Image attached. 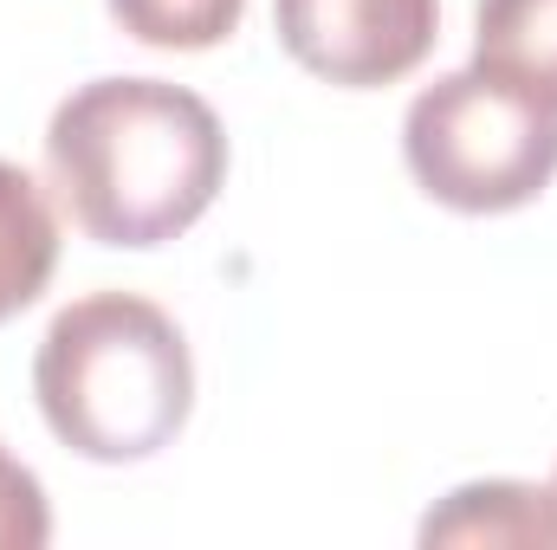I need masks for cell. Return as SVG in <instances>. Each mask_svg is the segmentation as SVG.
Masks as SVG:
<instances>
[{"instance_id": "6da1fadb", "label": "cell", "mask_w": 557, "mask_h": 550, "mask_svg": "<svg viewBox=\"0 0 557 550\" xmlns=\"http://www.w3.org/2000/svg\"><path fill=\"white\" fill-rule=\"evenodd\" d=\"M46 175L78 234L143 253L214 208L227 130L188 85L91 78L46 124Z\"/></svg>"}, {"instance_id": "7a4b0ae2", "label": "cell", "mask_w": 557, "mask_h": 550, "mask_svg": "<svg viewBox=\"0 0 557 550\" xmlns=\"http://www.w3.org/2000/svg\"><path fill=\"white\" fill-rule=\"evenodd\" d=\"M46 427L98 466L162 453L195 409V357L182 324L137 291L72 298L33 357Z\"/></svg>"}, {"instance_id": "3957f363", "label": "cell", "mask_w": 557, "mask_h": 550, "mask_svg": "<svg viewBox=\"0 0 557 550\" xmlns=\"http://www.w3.org/2000/svg\"><path fill=\"white\" fill-rule=\"evenodd\" d=\"M403 155L428 201L454 214H512L552 188L557 111L467 65L416 91L403 117Z\"/></svg>"}, {"instance_id": "277c9868", "label": "cell", "mask_w": 557, "mask_h": 550, "mask_svg": "<svg viewBox=\"0 0 557 550\" xmlns=\"http://www.w3.org/2000/svg\"><path fill=\"white\" fill-rule=\"evenodd\" d=\"M273 26L311 78L376 91L434 52L441 0H273Z\"/></svg>"}, {"instance_id": "5b68a950", "label": "cell", "mask_w": 557, "mask_h": 550, "mask_svg": "<svg viewBox=\"0 0 557 550\" xmlns=\"http://www.w3.org/2000/svg\"><path fill=\"white\" fill-rule=\"evenodd\" d=\"M421 545H557V499L519 479L460 486L421 518Z\"/></svg>"}, {"instance_id": "8992f818", "label": "cell", "mask_w": 557, "mask_h": 550, "mask_svg": "<svg viewBox=\"0 0 557 550\" xmlns=\"http://www.w3.org/2000/svg\"><path fill=\"white\" fill-rule=\"evenodd\" d=\"M473 65L557 111V0H480Z\"/></svg>"}, {"instance_id": "52a82bcc", "label": "cell", "mask_w": 557, "mask_h": 550, "mask_svg": "<svg viewBox=\"0 0 557 550\" xmlns=\"http://www.w3.org/2000/svg\"><path fill=\"white\" fill-rule=\"evenodd\" d=\"M52 266H59L52 201L20 162H0V324L20 317L52 285Z\"/></svg>"}, {"instance_id": "ba28073f", "label": "cell", "mask_w": 557, "mask_h": 550, "mask_svg": "<svg viewBox=\"0 0 557 550\" xmlns=\"http://www.w3.org/2000/svg\"><path fill=\"white\" fill-rule=\"evenodd\" d=\"M111 20L156 52H208L240 33L247 0H104Z\"/></svg>"}, {"instance_id": "9c48e42d", "label": "cell", "mask_w": 557, "mask_h": 550, "mask_svg": "<svg viewBox=\"0 0 557 550\" xmlns=\"http://www.w3.org/2000/svg\"><path fill=\"white\" fill-rule=\"evenodd\" d=\"M52 538L46 486L0 447V550H39Z\"/></svg>"}, {"instance_id": "30bf717a", "label": "cell", "mask_w": 557, "mask_h": 550, "mask_svg": "<svg viewBox=\"0 0 557 550\" xmlns=\"http://www.w3.org/2000/svg\"><path fill=\"white\" fill-rule=\"evenodd\" d=\"M552 499H557V473H552Z\"/></svg>"}]
</instances>
